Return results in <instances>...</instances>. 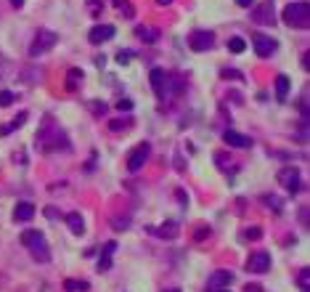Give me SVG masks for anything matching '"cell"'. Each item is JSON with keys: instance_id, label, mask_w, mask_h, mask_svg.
<instances>
[{"instance_id": "cell-1", "label": "cell", "mask_w": 310, "mask_h": 292, "mask_svg": "<svg viewBox=\"0 0 310 292\" xmlns=\"http://www.w3.org/2000/svg\"><path fill=\"white\" fill-rule=\"evenodd\" d=\"M284 24L294 27V29H307L310 27V6L305 0H297V3H289L284 8Z\"/></svg>"}, {"instance_id": "cell-2", "label": "cell", "mask_w": 310, "mask_h": 292, "mask_svg": "<svg viewBox=\"0 0 310 292\" xmlns=\"http://www.w3.org/2000/svg\"><path fill=\"white\" fill-rule=\"evenodd\" d=\"M22 244L32 252L37 260H51V250H48V242H45V237L40 231H35V228H29V231L22 234Z\"/></svg>"}, {"instance_id": "cell-3", "label": "cell", "mask_w": 310, "mask_h": 292, "mask_svg": "<svg viewBox=\"0 0 310 292\" xmlns=\"http://www.w3.org/2000/svg\"><path fill=\"white\" fill-rule=\"evenodd\" d=\"M58 35L51 32V29H43V32H37V37L32 40V45H29V56H43L45 51H51L56 45Z\"/></svg>"}, {"instance_id": "cell-4", "label": "cell", "mask_w": 310, "mask_h": 292, "mask_svg": "<svg viewBox=\"0 0 310 292\" xmlns=\"http://www.w3.org/2000/svg\"><path fill=\"white\" fill-rule=\"evenodd\" d=\"M252 22L257 24H276V6L273 0H262L252 8Z\"/></svg>"}, {"instance_id": "cell-5", "label": "cell", "mask_w": 310, "mask_h": 292, "mask_svg": "<svg viewBox=\"0 0 310 292\" xmlns=\"http://www.w3.org/2000/svg\"><path fill=\"white\" fill-rule=\"evenodd\" d=\"M149 154H151V146H149V144H138V146L130 151V157H128V170H130V173H138V170H141V167L146 165Z\"/></svg>"}, {"instance_id": "cell-6", "label": "cell", "mask_w": 310, "mask_h": 292, "mask_svg": "<svg viewBox=\"0 0 310 292\" xmlns=\"http://www.w3.org/2000/svg\"><path fill=\"white\" fill-rule=\"evenodd\" d=\"M215 45V35L207 32V29H199V32L189 35V48L191 51H210Z\"/></svg>"}, {"instance_id": "cell-7", "label": "cell", "mask_w": 310, "mask_h": 292, "mask_svg": "<svg viewBox=\"0 0 310 292\" xmlns=\"http://www.w3.org/2000/svg\"><path fill=\"white\" fill-rule=\"evenodd\" d=\"M271 268V255L268 252H252L250 258H246V271L250 274H265Z\"/></svg>"}, {"instance_id": "cell-8", "label": "cell", "mask_w": 310, "mask_h": 292, "mask_svg": "<svg viewBox=\"0 0 310 292\" xmlns=\"http://www.w3.org/2000/svg\"><path fill=\"white\" fill-rule=\"evenodd\" d=\"M278 183H284V186L294 194V191H300V170L297 167H284L281 173H278Z\"/></svg>"}, {"instance_id": "cell-9", "label": "cell", "mask_w": 310, "mask_h": 292, "mask_svg": "<svg viewBox=\"0 0 310 292\" xmlns=\"http://www.w3.org/2000/svg\"><path fill=\"white\" fill-rule=\"evenodd\" d=\"M114 37V27L112 24H96L88 32V40L93 43V45H101V43H106V40H112Z\"/></svg>"}, {"instance_id": "cell-10", "label": "cell", "mask_w": 310, "mask_h": 292, "mask_svg": "<svg viewBox=\"0 0 310 292\" xmlns=\"http://www.w3.org/2000/svg\"><path fill=\"white\" fill-rule=\"evenodd\" d=\"M223 141L228 146H234V149H250L252 146V138L244 135V133H236V130H225L223 133Z\"/></svg>"}, {"instance_id": "cell-11", "label": "cell", "mask_w": 310, "mask_h": 292, "mask_svg": "<svg viewBox=\"0 0 310 292\" xmlns=\"http://www.w3.org/2000/svg\"><path fill=\"white\" fill-rule=\"evenodd\" d=\"M255 51H257V56H271L276 48H278V43L273 40V37H268V35H255Z\"/></svg>"}, {"instance_id": "cell-12", "label": "cell", "mask_w": 310, "mask_h": 292, "mask_svg": "<svg viewBox=\"0 0 310 292\" xmlns=\"http://www.w3.org/2000/svg\"><path fill=\"white\" fill-rule=\"evenodd\" d=\"M149 80H151V88H154V93H157L159 99H164V83H167V72L159 69V67H154L151 74H149Z\"/></svg>"}, {"instance_id": "cell-13", "label": "cell", "mask_w": 310, "mask_h": 292, "mask_svg": "<svg viewBox=\"0 0 310 292\" xmlns=\"http://www.w3.org/2000/svg\"><path fill=\"white\" fill-rule=\"evenodd\" d=\"M231 282H234V274L220 268L210 276V289H225V287H231Z\"/></svg>"}, {"instance_id": "cell-14", "label": "cell", "mask_w": 310, "mask_h": 292, "mask_svg": "<svg viewBox=\"0 0 310 292\" xmlns=\"http://www.w3.org/2000/svg\"><path fill=\"white\" fill-rule=\"evenodd\" d=\"M35 218V205L32 202H19L13 207V221H32Z\"/></svg>"}, {"instance_id": "cell-15", "label": "cell", "mask_w": 310, "mask_h": 292, "mask_svg": "<svg viewBox=\"0 0 310 292\" xmlns=\"http://www.w3.org/2000/svg\"><path fill=\"white\" fill-rule=\"evenodd\" d=\"M135 35H138V40H143V43H157L159 40V29L157 27H146V24H141V27H138L135 29Z\"/></svg>"}, {"instance_id": "cell-16", "label": "cell", "mask_w": 310, "mask_h": 292, "mask_svg": "<svg viewBox=\"0 0 310 292\" xmlns=\"http://www.w3.org/2000/svg\"><path fill=\"white\" fill-rule=\"evenodd\" d=\"M67 226L72 228V234H77V237L85 234V221H82L80 212H69V215H67Z\"/></svg>"}, {"instance_id": "cell-17", "label": "cell", "mask_w": 310, "mask_h": 292, "mask_svg": "<svg viewBox=\"0 0 310 292\" xmlns=\"http://www.w3.org/2000/svg\"><path fill=\"white\" fill-rule=\"evenodd\" d=\"M286 93H289V77H286V74H278V77H276V99L284 101Z\"/></svg>"}, {"instance_id": "cell-18", "label": "cell", "mask_w": 310, "mask_h": 292, "mask_svg": "<svg viewBox=\"0 0 310 292\" xmlns=\"http://www.w3.org/2000/svg\"><path fill=\"white\" fill-rule=\"evenodd\" d=\"M154 234L162 237V239H175V237H178V226H175L173 221H167V223H162V228H157Z\"/></svg>"}, {"instance_id": "cell-19", "label": "cell", "mask_w": 310, "mask_h": 292, "mask_svg": "<svg viewBox=\"0 0 310 292\" xmlns=\"http://www.w3.org/2000/svg\"><path fill=\"white\" fill-rule=\"evenodd\" d=\"M114 6L122 11V16H125V19H133L135 16V8H133L130 0H114Z\"/></svg>"}, {"instance_id": "cell-20", "label": "cell", "mask_w": 310, "mask_h": 292, "mask_svg": "<svg viewBox=\"0 0 310 292\" xmlns=\"http://www.w3.org/2000/svg\"><path fill=\"white\" fill-rule=\"evenodd\" d=\"M297 284H300L302 292H310V268H307V266L300 268V274H297Z\"/></svg>"}, {"instance_id": "cell-21", "label": "cell", "mask_w": 310, "mask_h": 292, "mask_svg": "<svg viewBox=\"0 0 310 292\" xmlns=\"http://www.w3.org/2000/svg\"><path fill=\"white\" fill-rule=\"evenodd\" d=\"M64 287H67L69 292H88V289H90V284H88V282H77V279H67V282H64Z\"/></svg>"}, {"instance_id": "cell-22", "label": "cell", "mask_w": 310, "mask_h": 292, "mask_svg": "<svg viewBox=\"0 0 310 292\" xmlns=\"http://www.w3.org/2000/svg\"><path fill=\"white\" fill-rule=\"evenodd\" d=\"M244 48H246V43H244L241 37H231V40H228V51H231V53H244Z\"/></svg>"}, {"instance_id": "cell-23", "label": "cell", "mask_w": 310, "mask_h": 292, "mask_svg": "<svg viewBox=\"0 0 310 292\" xmlns=\"http://www.w3.org/2000/svg\"><path fill=\"white\" fill-rule=\"evenodd\" d=\"M130 125H133L130 120H112V122H109V130H114V133H117V130H128Z\"/></svg>"}, {"instance_id": "cell-24", "label": "cell", "mask_w": 310, "mask_h": 292, "mask_svg": "<svg viewBox=\"0 0 310 292\" xmlns=\"http://www.w3.org/2000/svg\"><path fill=\"white\" fill-rule=\"evenodd\" d=\"M24 122H27V112H19L16 117H13V122H11V125H8V130H16V128H22Z\"/></svg>"}, {"instance_id": "cell-25", "label": "cell", "mask_w": 310, "mask_h": 292, "mask_svg": "<svg viewBox=\"0 0 310 292\" xmlns=\"http://www.w3.org/2000/svg\"><path fill=\"white\" fill-rule=\"evenodd\" d=\"M85 74L80 72V69H69V88H74L77 85V80H82Z\"/></svg>"}, {"instance_id": "cell-26", "label": "cell", "mask_w": 310, "mask_h": 292, "mask_svg": "<svg viewBox=\"0 0 310 292\" xmlns=\"http://www.w3.org/2000/svg\"><path fill=\"white\" fill-rule=\"evenodd\" d=\"M13 104V93L11 90H0V106H11Z\"/></svg>"}, {"instance_id": "cell-27", "label": "cell", "mask_w": 310, "mask_h": 292, "mask_svg": "<svg viewBox=\"0 0 310 292\" xmlns=\"http://www.w3.org/2000/svg\"><path fill=\"white\" fill-rule=\"evenodd\" d=\"M112 268V258L109 255H101V260H98V271L104 274V271H109Z\"/></svg>"}, {"instance_id": "cell-28", "label": "cell", "mask_w": 310, "mask_h": 292, "mask_svg": "<svg viewBox=\"0 0 310 292\" xmlns=\"http://www.w3.org/2000/svg\"><path fill=\"white\" fill-rule=\"evenodd\" d=\"M223 77L225 80H241V72L239 69H223Z\"/></svg>"}, {"instance_id": "cell-29", "label": "cell", "mask_w": 310, "mask_h": 292, "mask_svg": "<svg viewBox=\"0 0 310 292\" xmlns=\"http://www.w3.org/2000/svg\"><path fill=\"white\" fill-rule=\"evenodd\" d=\"M130 59H133V51H119V53H117V61H119V64H130Z\"/></svg>"}, {"instance_id": "cell-30", "label": "cell", "mask_w": 310, "mask_h": 292, "mask_svg": "<svg viewBox=\"0 0 310 292\" xmlns=\"http://www.w3.org/2000/svg\"><path fill=\"white\" fill-rule=\"evenodd\" d=\"M260 237H262L260 228H246V231H244V239H260Z\"/></svg>"}, {"instance_id": "cell-31", "label": "cell", "mask_w": 310, "mask_h": 292, "mask_svg": "<svg viewBox=\"0 0 310 292\" xmlns=\"http://www.w3.org/2000/svg\"><path fill=\"white\" fill-rule=\"evenodd\" d=\"M90 109L96 112V114H104V112H106V104H98V101H93V104H90Z\"/></svg>"}, {"instance_id": "cell-32", "label": "cell", "mask_w": 310, "mask_h": 292, "mask_svg": "<svg viewBox=\"0 0 310 292\" xmlns=\"http://www.w3.org/2000/svg\"><path fill=\"white\" fill-rule=\"evenodd\" d=\"M114 250H117V242H106V244H104V255H109V258H112Z\"/></svg>"}, {"instance_id": "cell-33", "label": "cell", "mask_w": 310, "mask_h": 292, "mask_svg": "<svg viewBox=\"0 0 310 292\" xmlns=\"http://www.w3.org/2000/svg\"><path fill=\"white\" fill-rule=\"evenodd\" d=\"M117 106H119V109H133V101H130V99H119Z\"/></svg>"}, {"instance_id": "cell-34", "label": "cell", "mask_w": 310, "mask_h": 292, "mask_svg": "<svg viewBox=\"0 0 310 292\" xmlns=\"http://www.w3.org/2000/svg\"><path fill=\"white\" fill-rule=\"evenodd\" d=\"M244 292H262V287H260V284H246Z\"/></svg>"}, {"instance_id": "cell-35", "label": "cell", "mask_w": 310, "mask_h": 292, "mask_svg": "<svg viewBox=\"0 0 310 292\" xmlns=\"http://www.w3.org/2000/svg\"><path fill=\"white\" fill-rule=\"evenodd\" d=\"M210 234V228H199V231H196V239H204Z\"/></svg>"}, {"instance_id": "cell-36", "label": "cell", "mask_w": 310, "mask_h": 292, "mask_svg": "<svg viewBox=\"0 0 310 292\" xmlns=\"http://www.w3.org/2000/svg\"><path fill=\"white\" fill-rule=\"evenodd\" d=\"M236 3H239V6H241V8H250V6H252V3H255V0H236Z\"/></svg>"}, {"instance_id": "cell-37", "label": "cell", "mask_w": 310, "mask_h": 292, "mask_svg": "<svg viewBox=\"0 0 310 292\" xmlns=\"http://www.w3.org/2000/svg\"><path fill=\"white\" fill-rule=\"evenodd\" d=\"M114 228H119V231H122V228H128V218H125V221H117V226H114Z\"/></svg>"}, {"instance_id": "cell-38", "label": "cell", "mask_w": 310, "mask_h": 292, "mask_svg": "<svg viewBox=\"0 0 310 292\" xmlns=\"http://www.w3.org/2000/svg\"><path fill=\"white\" fill-rule=\"evenodd\" d=\"M11 6H13V8H22V6H24V0H11Z\"/></svg>"}, {"instance_id": "cell-39", "label": "cell", "mask_w": 310, "mask_h": 292, "mask_svg": "<svg viewBox=\"0 0 310 292\" xmlns=\"http://www.w3.org/2000/svg\"><path fill=\"white\" fill-rule=\"evenodd\" d=\"M157 3H159V6H170V3H173V0H157Z\"/></svg>"}, {"instance_id": "cell-40", "label": "cell", "mask_w": 310, "mask_h": 292, "mask_svg": "<svg viewBox=\"0 0 310 292\" xmlns=\"http://www.w3.org/2000/svg\"><path fill=\"white\" fill-rule=\"evenodd\" d=\"M164 292H180L178 287H170V289H164Z\"/></svg>"}, {"instance_id": "cell-41", "label": "cell", "mask_w": 310, "mask_h": 292, "mask_svg": "<svg viewBox=\"0 0 310 292\" xmlns=\"http://www.w3.org/2000/svg\"><path fill=\"white\" fill-rule=\"evenodd\" d=\"M90 3H93V6H96V3H98V0H90Z\"/></svg>"}, {"instance_id": "cell-42", "label": "cell", "mask_w": 310, "mask_h": 292, "mask_svg": "<svg viewBox=\"0 0 310 292\" xmlns=\"http://www.w3.org/2000/svg\"><path fill=\"white\" fill-rule=\"evenodd\" d=\"M218 292H228V289H218Z\"/></svg>"}]
</instances>
